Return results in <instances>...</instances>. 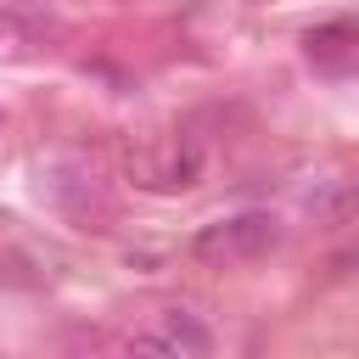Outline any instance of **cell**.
<instances>
[{
    "label": "cell",
    "mask_w": 359,
    "mask_h": 359,
    "mask_svg": "<svg viewBox=\"0 0 359 359\" xmlns=\"http://www.w3.org/2000/svg\"><path fill=\"white\" fill-rule=\"evenodd\" d=\"M275 241H280L275 213H258V208H252V213H230V219H219V224H202V230L191 236V258H202V264L224 269V264L264 258Z\"/></svg>",
    "instance_id": "1"
},
{
    "label": "cell",
    "mask_w": 359,
    "mask_h": 359,
    "mask_svg": "<svg viewBox=\"0 0 359 359\" xmlns=\"http://www.w3.org/2000/svg\"><path fill=\"white\" fill-rule=\"evenodd\" d=\"M353 50H359L353 22H325V28L309 34V62L325 67V73H348V67H353Z\"/></svg>",
    "instance_id": "2"
},
{
    "label": "cell",
    "mask_w": 359,
    "mask_h": 359,
    "mask_svg": "<svg viewBox=\"0 0 359 359\" xmlns=\"http://www.w3.org/2000/svg\"><path fill=\"white\" fill-rule=\"evenodd\" d=\"M123 359H180V348H174L168 337H151V331H146V337H129V342H123Z\"/></svg>",
    "instance_id": "3"
}]
</instances>
